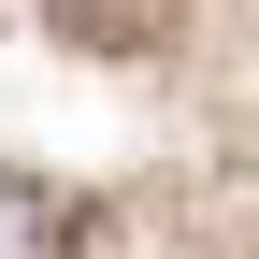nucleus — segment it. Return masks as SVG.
Here are the masks:
<instances>
[{"label": "nucleus", "mask_w": 259, "mask_h": 259, "mask_svg": "<svg viewBox=\"0 0 259 259\" xmlns=\"http://www.w3.org/2000/svg\"><path fill=\"white\" fill-rule=\"evenodd\" d=\"M58 245V216H44V187H15V173H0V259H44Z\"/></svg>", "instance_id": "f257e3e1"}]
</instances>
